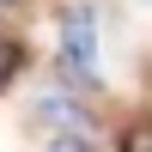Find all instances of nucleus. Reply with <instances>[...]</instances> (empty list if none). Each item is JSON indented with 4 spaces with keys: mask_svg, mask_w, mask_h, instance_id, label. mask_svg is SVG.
I'll return each mask as SVG.
<instances>
[{
    "mask_svg": "<svg viewBox=\"0 0 152 152\" xmlns=\"http://www.w3.org/2000/svg\"><path fill=\"white\" fill-rule=\"evenodd\" d=\"M61 61L79 79L97 73V12L91 6H67V18H61Z\"/></svg>",
    "mask_w": 152,
    "mask_h": 152,
    "instance_id": "1",
    "label": "nucleus"
},
{
    "mask_svg": "<svg viewBox=\"0 0 152 152\" xmlns=\"http://www.w3.org/2000/svg\"><path fill=\"white\" fill-rule=\"evenodd\" d=\"M0 6H12V0H0Z\"/></svg>",
    "mask_w": 152,
    "mask_h": 152,
    "instance_id": "4",
    "label": "nucleus"
},
{
    "mask_svg": "<svg viewBox=\"0 0 152 152\" xmlns=\"http://www.w3.org/2000/svg\"><path fill=\"white\" fill-rule=\"evenodd\" d=\"M12 73H18V49H12V43H0V91H6V79H12Z\"/></svg>",
    "mask_w": 152,
    "mask_h": 152,
    "instance_id": "3",
    "label": "nucleus"
},
{
    "mask_svg": "<svg viewBox=\"0 0 152 152\" xmlns=\"http://www.w3.org/2000/svg\"><path fill=\"white\" fill-rule=\"evenodd\" d=\"M37 128H61V134H85V110L67 97H43L37 104Z\"/></svg>",
    "mask_w": 152,
    "mask_h": 152,
    "instance_id": "2",
    "label": "nucleus"
}]
</instances>
